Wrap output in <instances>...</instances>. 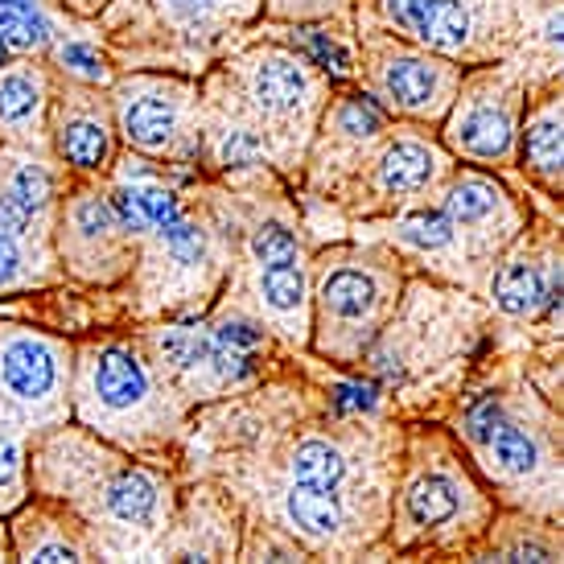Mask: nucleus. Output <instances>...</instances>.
Returning a JSON list of instances; mask_svg holds the SVG:
<instances>
[{
  "instance_id": "13",
  "label": "nucleus",
  "mask_w": 564,
  "mask_h": 564,
  "mask_svg": "<svg viewBox=\"0 0 564 564\" xmlns=\"http://www.w3.org/2000/svg\"><path fill=\"white\" fill-rule=\"evenodd\" d=\"M42 111V79L30 66H13L0 75V128L25 132Z\"/></svg>"
},
{
  "instance_id": "24",
  "label": "nucleus",
  "mask_w": 564,
  "mask_h": 564,
  "mask_svg": "<svg viewBox=\"0 0 564 564\" xmlns=\"http://www.w3.org/2000/svg\"><path fill=\"white\" fill-rule=\"evenodd\" d=\"M251 251H256L260 264H289V260H297V243H293V236H289L284 227H276V223L256 231Z\"/></svg>"
},
{
  "instance_id": "6",
  "label": "nucleus",
  "mask_w": 564,
  "mask_h": 564,
  "mask_svg": "<svg viewBox=\"0 0 564 564\" xmlns=\"http://www.w3.org/2000/svg\"><path fill=\"white\" fill-rule=\"evenodd\" d=\"M379 305V284L362 268H334L322 276V317L338 334H359Z\"/></svg>"
},
{
  "instance_id": "25",
  "label": "nucleus",
  "mask_w": 564,
  "mask_h": 564,
  "mask_svg": "<svg viewBox=\"0 0 564 564\" xmlns=\"http://www.w3.org/2000/svg\"><path fill=\"white\" fill-rule=\"evenodd\" d=\"M21 499V445L0 437V511Z\"/></svg>"
},
{
  "instance_id": "23",
  "label": "nucleus",
  "mask_w": 564,
  "mask_h": 564,
  "mask_svg": "<svg viewBox=\"0 0 564 564\" xmlns=\"http://www.w3.org/2000/svg\"><path fill=\"white\" fill-rule=\"evenodd\" d=\"M400 236L416 248H445L454 239V219L445 215H412V219L400 223Z\"/></svg>"
},
{
  "instance_id": "32",
  "label": "nucleus",
  "mask_w": 564,
  "mask_h": 564,
  "mask_svg": "<svg viewBox=\"0 0 564 564\" xmlns=\"http://www.w3.org/2000/svg\"><path fill=\"white\" fill-rule=\"evenodd\" d=\"M338 404L343 408H371L376 404V388H367V383H346V388H338Z\"/></svg>"
},
{
  "instance_id": "8",
  "label": "nucleus",
  "mask_w": 564,
  "mask_h": 564,
  "mask_svg": "<svg viewBox=\"0 0 564 564\" xmlns=\"http://www.w3.org/2000/svg\"><path fill=\"white\" fill-rule=\"evenodd\" d=\"M449 141H454L462 153H470V158H482V161L502 158V153H507V141H511V116H507V108L495 104L490 95H474L470 104L457 111Z\"/></svg>"
},
{
  "instance_id": "10",
  "label": "nucleus",
  "mask_w": 564,
  "mask_h": 564,
  "mask_svg": "<svg viewBox=\"0 0 564 564\" xmlns=\"http://www.w3.org/2000/svg\"><path fill=\"white\" fill-rule=\"evenodd\" d=\"M58 153L75 170H104L111 158L108 124L91 111H70L58 120Z\"/></svg>"
},
{
  "instance_id": "4",
  "label": "nucleus",
  "mask_w": 564,
  "mask_h": 564,
  "mask_svg": "<svg viewBox=\"0 0 564 564\" xmlns=\"http://www.w3.org/2000/svg\"><path fill=\"white\" fill-rule=\"evenodd\" d=\"M248 70H243V83H248L251 108L260 120L268 124H293L301 120L310 104H314V75L310 66L293 58V54H276V50H264L248 58Z\"/></svg>"
},
{
  "instance_id": "15",
  "label": "nucleus",
  "mask_w": 564,
  "mask_h": 564,
  "mask_svg": "<svg viewBox=\"0 0 564 564\" xmlns=\"http://www.w3.org/2000/svg\"><path fill=\"white\" fill-rule=\"evenodd\" d=\"M495 301H499L502 314H535L540 305H544V281H540V268L535 264H507L499 272V281H495Z\"/></svg>"
},
{
  "instance_id": "3",
  "label": "nucleus",
  "mask_w": 564,
  "mask_h": 564,
  "mask_svg": "<svg viewBox=\"0 0 564 564\" xmlns=\"http://www.w3.org/2000/svg\"><path fill=\"white\" fill-rule=\"evenodd\" d=\"M87 395H91V416L99 421L132 424L153 408V383L144 362L128 346H99L87 362Z\"/></svg>"
},
{
  "instance_id": "16",
  "label": "nucleus",
  "mask_w": 564,
  "mask_h": 564,
  "mask_svg": "<svg viewBox=\"0 0 564 564\" xmlns=\"http://www.w3.org/2000/svg\"><path fill=\"white\" fill-rule=\"evenodd\" d=\"M379 177L392 194H408V189H421L433 177V153L416 141H400L395 149H388V158L379 165Z\"/></svg>"
},
{
  "instance_id": "34",
  "label": "nucleus",
  "mask_w": 564,
  "mask_h": 564,
  "mask_svg": "<svg viewBox=\"0 0 564 564\" xmlns=\"http://www.w3.org/2000/svg\"><path fill=\"white\" fill-rule=\"evenodd\" d=\"M0 556H4V540H0Z\"/></svg>"
},
{
  "instance_id": "5",
  "label": "nucleus",
  "mask_w": 564,
  "mask_h": 564,
  "mask_svg": "<svg viewBox=\"0 0 564 564\" xmlns=\"http://www.w3.org/2000/svg\"><path fill=\"white\" fill-rule=\"evenodd\" d=\"M395 30L421 37L433 50H462L474 37V21L457 0H383Z\"/></svg>"
},
{
  "instance_id": "27",
  "label": "nucleus",
  "mask_w": 564,
  "mask_h": 564,
  "mask_svg": "<svg viewBox=\"0 0 564 564\" xmlns=\"http://www.w3.org/2000/svg\"><path fill=\"white\" fill-rule=\"evenodd\" d=\"M25 268H30V256L17 243V236L0 231V289H13V284L25 281Z\"/></svg>"
},
{
  "instance_id": "26",
  "label": "nucleus",
  "mask_w": 564,
  "mask_h": 564,
  "mask_svg": "<svg viewBox=\"0 0 564 564\" xmlns=\"http://www.w3.org/2000/svg\"><path fill=\"white\" fill-rule=\"evenodd\" d=\"M9 194H13V198H21V203L37 215V210L46 206V198H50V177L42 170H33V165H25V170H17V177L9 182Z\"/></svg>"
},
{
  "instance_id": "2",
  "label": "nucleus",
  "mask_w": 564,
  "mask_h": 564,
  "mask_svg": "<svg viewBox=\"0 0 564 564\" xmlns=\"http://www.w3.org/2000/svg\"><path fill=\"white\" fill-rule=\"evenodd\" d=\"M120 111V132L128 144L141 153H173L182 137V116H186V87L170 79H132L120 87L116 99Z\"/></svg>"
},
{
  "instance_id": "21",
  "label": "nucleus",
  "mask_w": 564,
  "mask_h": 564,
  "mask_svg": "<svg viewBox=\"0 0 564 564\" xmlns=\"http://www.w3.org/2000/svg\"><path fill=\"white\" fill-rule=\"evenodd\" d=\"M46 42V25L25 0H0V46L33 50Z\"/></svg>"
},
{
  "instance_id": "14",
  "label": "nucleus",
  "mask_w": 564,
  "mask_h": 564,
  "mask_svg": "<svg viewBox=\"0 0 564 564\" xmlns=\"http://www.w3.org/2000/svg\"><path fill=\"white\" fill-rule=\"evenodd\" d=\"M289 519L301 535L310 540H329V535L343 528V507L322 495V486H301L289 495Z\"/></svg>"
},
{
  "instance_id": "20",
  "label": "nucleus",
  "mask_w": 564,
  "mask_h": 564,
  "mask_svg": "<svg viewBox=\"0 0 564 564\" xmlns=\"http://www.w3.org/2000/svg\"><path fill=\"white\" fill-rule=\"evenodd\" d=\"M499 203H502V194L495 182H486V177H462L454 186V194H449V219L482 223L499 210Z\"/></svg>"
},
{
  "instance_id": "18",
  "label": "nucleus",
  "mask_w": 564,
  "mask_h": 564,
  "mask_svg": "<svg viewBox=\"0 0 564 564\" xmlns=\"http://www.w3.org/2000/svg\"><path fill=\"white\" fill-rule=\"evenodd\" d=\"M523 158L540 177L556 182L561 177V111L544 108L528 124V137H523Z\"/></svg>"
},
{
  "instance_id": "29",
  "label": "nucleus",
  "mask_w": 564,
  "mask_h": 564,
  "mask_svg": "<svg viewBox=\"0 0 564 564\" xmlns=\"http://www.w3.org/2000/svg\"><path fill=\"white\" fill-rule=\"evenodd\" d=\"M58 58H63V66L66 70H75L79 79H87V83H104V63H99V54H95L91 46H63L58 50Z\"/></svg>"
},
{
  "instance_id": "9",
  "label": "nucleus",
  "mask_w": 564,
  "mask_h": 564,
  "mask_svg": "<svg viewBox=\"0 0 564 564\" xmlns=\"http://www.w3.org/2000/svg\"><path fill=\"white\" fill-rule=\"evenodd\" d=\"M383 91L408 111H433L449 91V70L424 58H392L383 66Z\"/></svg>"
},
{
  "instance_id": "17",
  "label": "nucleus",
  "mask_w": 564,
  "mask_h": 564,
  "mask_svg": "<svg viewBox=\"0 0 564 564\" xmlns=\"http://www.w3.org/2000/svg\"><path fill=\"white\" fill-rule=\"evenodd\" d=\"M457 486L449 478H441V474H429L421 482L408 490V516L416 519L421 528H437V523H449L457 516Z\"/></svg>"
},
{
  "instance_id": "12",
  "label": "nucleus",
  "mask_w": 564,
  "mask_h": 564,
  "mask_svg": "<svg viewBox=\"0 0 564 564\" xmlns=\"http://www.w3.org/2000/svg\"><path fill=\"white\" fill-rule=\"evenodd\" d=\"M260 297H264L268 314L276 317L289 334H297L301 317H305V272H301L297 260L264 264V272H260Z\"/></svg>"
},
{
  "instance_id": "30",
  "label": "nucleus",
  "mask_w": 564,
  "mask_h": 564,
  "mask_svg": "<svg viewBox=\"0 0 564 564\" xmlns=\"http://www.w3.org/2000/svg\"><path fill=\"white\" fill-rule=\"evenodd\" d=\"M305 42H310V50H314L317 58H322V63H326L329 70H334V75H346V70H350V58H346L343 50L334 46L329 37H322V33H310Z\"/></svg>"
},
{
  "instance_id": "19",
  "label": "nucleus",
  "mask_w": 564,
  "mask_h": 564,
  "mask_svg": "<svg viewBox=\"0 0 564 564\" xmlns=\"http://www.w3.org/2000/svg\"><path fill=\"white\" fill-rule=\"evenodd\" d=\"M343 470H346L343 454L334 445H326V441H305V445H297V454H293V478L301 486H322V490H329V486L343 478Z\"/></svg>"
},
{
  "instance_id": "1",
  "label": "nucleus",
  "mask_w": 564,
  "mask_h": 564,
  "mask_svg": "<svg viewBox=\"0 0 564 564\" xmlns=\"http://www.w3.org/2000/svg\"><path fill=\"white\" fill-rule=\"evenodd\" d=\"M63 346L30 329H0V421L50 416L63 395Z\"/></svg>"
},
{
  "instance_id": "7",
  "label": "nucleus",
  "mask_w": 564,
  "mask_h": 564,
  "mask_svg": "<svg viewBox=\"0 0 564 564\" xmlns=\"http://www.w3.org/2000/svg\"><path fill=\"white\" fill-rule=\"evenodd\" d=\"M470 433L482 437L486 454H490V462H495L502 474H519V478H523V474H532L535 466H540L535 441L528 437L523 429H516L511 421H502V412L490 404V400L470 412Z\"/></svg>"
},
{
  "instance_id": "28",
  "label": "nucleus",
  "mask_w": 564,
  "mask_h": 564,
  "mask_svg": "<svg viewBox=\"0 0 564 564\" xmlns=\"http://www.w3.org/2000/svg\"><path fill=\"white\" fill-rule=\"evenodd\" d=\"M379 124H383V116H379V108L371 104V99H362V95L346 99V108H343L346 132H355V137H371V132H379Z\"/></svg>"
},
{
  "instance_id": "11",
  "label": "nucleus",
  "mask_w": 564,
  "mask_h": 564,
  "mask_svg": "<svg viewBox=\"0 0 564 564\" xmlns=\"http://www.w3.org/2000/svg\"><path fill=\"white\" fill-rule=\"evenodd\" d=\"M149 9L177 33H210L251 9V0H149Z\"/></svg>"
},
{
  "instance_id": "22",
  "label": "nucleus",
  "mask_w": 564,
  "mask_h": 564,
  "mask_svg": "<svg viewBox=\"0 0 564 564\" xmlns=\"http://www.w3.org/2000/svg\"><path fill=\"white\" fill-rule=\"evenodd\" d=\"M124 194H128V203L137 206V215H141L144 227H158V231H165L170 223L182 219L177 198H173L165 186H158V182H132V186H124Z\"/></svg>"
},
{
  "instance_id": "31",
  "label": "nucleus",
  "mask_w": 564,
  "mask_h": 564,
  "mask_svg": "<svg viewBox=\"0 0 564 564\" xmlns=\"http://www.w3.org/2000/svg\"><path fill=\"white\" fill-rule=\"evenodd\" d=\"M219 343H227L231 350H243V355H248L251 346L260 343V334H256L251 326H243V322H227L219 334Z\"/></svg>"
},
{
  "instance_id": "33",
  "label": "nucleus",
  "mask_w": 564,
  "mask_h": 564,
  "mask_svg": "<svg viewBox=\"0 0 564 564\" xmlns=\"http://www.w3.org/2000/svg\"><path fill=\"white\" fill-rule=\"evenodd\" d=\"M63 4H70V9H83V13H87V9H99L104 0H63Z\"/></svg>"
}]
</instances>
